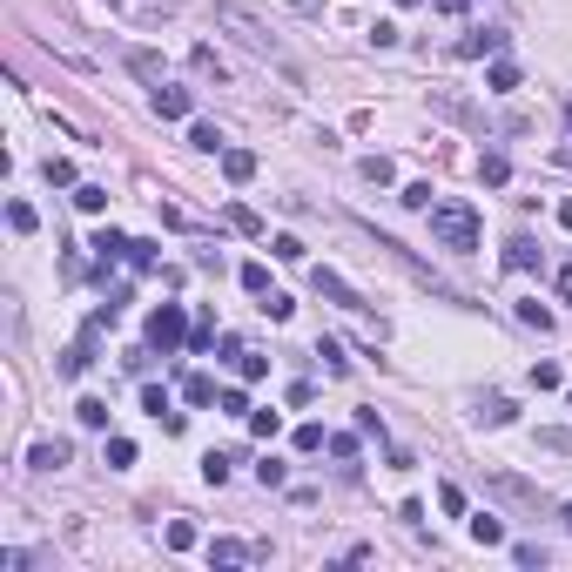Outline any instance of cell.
Listing matches in <instances>:
<instances>
[{"instance_id": "1", "label": "cell", "mask_w": 572, "mask_h": 572, "mask_svg": "<svg viewBox=\"0 0 572 572\" xmlns=\"http://www.w3.org/2000/svg\"><path fill=\"white\" fill-rule=\"evenodd\" d=\"M216 28L229 34V41L236 47H249V54L257 61H270V68H283V75H297V61H290V47L276 41V28L270 20H257L249 14V7H236V0H223V7H216Z\"/></svg>"}, {"instance_id": "2", "label": "cell", "mask_w": 572, "mask_h": 572, "mask_svg": "<svg viewBox=\"0 0 572 572\" xmlns=\"http://www.w3.org/2000/svg\"><path fill=\"white\" fill-rule=\"evenodd\" d=\"M424 216H431V242H445V249H478L485 223H478L471 202H431Z\"/></svg>"}, {"instance_id": "3", "label": "cell", "mask_w": 572, "mask_h": 572, "mask_svg": "<svg viewBox=\"0 0 572 572\" xmlns=\"http://www.w3.org/2000/svg\"><path fill=\"white\" fill-rule=\"evenodd\" d=\"M189 344V316H182V303H155L149 310V350H182Z\"/></svg>"}, {"instance_id": "4", "label": "cell", "mask_w": 572, "mask_h": 572, "mask_svg": "<svg viewBox=\"0 0 572 572\" xmlns=\"http://www.w3.org/2000/svg\"><path fill=\"white\" fill-rule=\"evenodd\" d=\"M310 290H316V297H323V303H337V310H371V303H364L357 290H350L344 276L331 270V263H316V270H310Z\"/></svg>"}, {"instance_id": "5", "label": "cell", "mask_w": 572, "mask_h": 572, "mask_svg": "<svg viewBox=\"0 0 572 572\" xmlns=\"http://www.w3.org/2000/svg\"><path fill=\"white\" fill-rule=\"evenodd\" d=\"M492 492L505 498V505H519V512H539L545 505V492L532 478H519V471H492Z\"/></svg>"}, {"instance_id": "6", "label": "cell", "mask_w": 572, "mask_h": 572, "mask_svg": "<svg viewBox=\"0 0 572 572\" xmlns=\"http://www.w3.org/2000/svg\"><path fill=\"white\" fill-rule=\"evenodd\" d=\"M498 47H505V34H498V28H471L452 54H458V61H485V54H498Z\"/></svg>"}, {"instance_id": "7", "label": "cell", "mask_w": 572, "mask_h": 572, "mask_svg": "<svg viewBox=\"0 0 572 572\" xmlns=\"http://www.w3.org/2000/svg\"><path fill=\"white\" fill-rule=\"evenodd\" d=\"M121 61H128V75H142V81H149V88H162V54H155V47H128V54H121Z\"/></svg>"}, {"instance_id": "8", "label": "cell", "mask_w": 572, "mask_h": 572, "mask_svg": "<svg viewBox=\"0 0 572 572\" xmlns=\"http://www.w3.org/2000/svg\"><path fill=\"white\" fill-rule=\"evenodd\" d=\"M68 458H75V452H68L61 437H41V445H34V452H28V471H61V465H68Z\"/></svg>"}, {"instance_id": "9", "label": "cell", "mask_w": 572, "mask_h": 572, "mask_svg": "<svg viewBox=\"0 0 572 572\" xmlns=\"http://www.w3.org/2000/svg\"><path fill=\"white\" fill-rule=\"evenodd\" d=\"M189 108H196V102H189V88H168V81L155 88V115H162V121H189Z\"/></svg>"}, {"instance_id": "10", "label": "cell", "mask_w": 572, "mask_h": 572, "mask_svg": "<svg viewBox=\"0 0 572 572\" xmlns=\"http://www.w3.org/2000/svg\"><path fill=\"white\" fill-rule=\"evenodd\" d=\"M223 176L236 182V189H242V182H257V155H249V149H223Z\"/></svg>"}, {"instance_id": "11", "label": "cell", "mask_w": 572, "mask_h": 572, "mask_svg": "<svg viewBox=\"0 0 572 572\" xmlns=\"http://www.w3.org/2000/svg\"><path fill=\"white\" fill-rule=\"evenodd\" d=\"M512 418H519L512 397H498V391H492V397H478V424H492V431H498V424H512Z\"/></svg>"}, {"instance_id": "12", "label": "cell", "mask_w": 572, "mask_h": 572, "mask_svg": "<svg viewBox=\"0 0 572 572\" xmlns=\"http://www.w3.org/2000/svg\"><path fill=\"white\" fill-rule=\"evenodd\" d=\"M209 566H223V572L249 566V545H242V539H216V545H209Z\"/></svg>"}, {"instance_id": "13", "label": "cell", "mask_w": 572, "mask_h": 572, "mask_svg": "<svg viewBox=\"0 0 572 572\" xmlns=\"http://www.w3.org/2000/svg\"><path fill=\"white\" fill-rule=\"evenodd\" d=\"M505 270H539V242L512 236V242H505Z\"/></svg>"}, {"instance_id": "14", "label": "cell", "mask_w": 572, "mask_h": 572, "mask_svg": "<svg viewBox=\"0 0 572 572\" xmlns=\"http://www.w3.org/2000/svg\"><path fill=\"white\" fill-rule=\"evenodd\" d=\"M485 88H492V94H512V88H519V61H505V54H498L492 68H485Z\"/></svg>"}, {"instance_id": "15", "label": "cell", "mask_w": 572, "mask_h": 572, "mask_svg": "<svg viewBox=\"0 0 572 572\" xmlns=\"http://www.w3.org/2000/svg\"><path fill=\"white\" fill-rule=\"evenodd\" d=\"M223 216H229V229H236V236H263V216L249 209V202H229Z\"/></svg>"}, {"instance_id": "16", "label": "cell", "mask_w": 572, "mask_h": 572, "mask_svg": "<svg viewBox=\"0 0 572 572\" xmlns=\"http://www.w3.org/2000/svg\"><path fill=\"white\" fill-rule=\"evenodd\" d=\"M94 257H102V270H108V263H128V236L102 229V236H94Z\"/></svg>"}, {"instance_id": "17", "label": "cell", "mask_w": 572, "mask_h": 572, "mask_svg": "<svg viewBox=\"0 0 572 572\" xmlns=\"http://www.w3.org/2000/svg\"><path fill=\"white\" fill-rule=\"evenodd\" d=\"M182 397H189V404H216V377L189 371V377H182Z\"/></svg>"}, {"instance_id": "18", "label": "cell", "mask_w": 572, "mask_h": 572, "mask_svg": "<svg viewBox=\"0 0 572 572\" xmlns=\"http://www.w3.org/2000/svg\"><path fill=\"white\" fill-rule=\"evenodd\" d=\"M357 176L371 182V189H384V182H391L397 168H391V155H364V162H357Z\"/></svg>"}, {"instance_id": "19", "label": "cell", "mask_w": 572, "mask_h": 572, "mask_svg": "<svg viewBox=\"0 0 572 572\" xmlns=\"http://www.w3.org/2000/svg\"><path fill=\"white\" fill-rule=\"evenodd\" d=\"M316 357H323V371H331V377L350 371V357H344V344H337V337H316Z\"/></svg>"}, {"instance_id": "20", "label": "cell", "mask_w": 572, "mask_h": 572, "mask_svg": "<svg viewBox=\"0 0 572 572\" xmlns=\"http://www.w3.org/2000/svg\"><path fill=\"white\" fill-rule=\"evenodd\" d=\"M478 176L492 182V189H505V182H512V162H505V155L492 149V155H478Z\"/></svg>"}, {"instance_id": "21", "label": "cell", "mask_w": 572, "mask_h": 572, "mask_svg": "<svg viewBox=\"0 0 572 572\" xmlns=\"http://www.w3.org/2000/svg\"><path fill=\"white\" fill-rule=\"evenodd\" d=\"M115 7H128L135 20H162V14H176V0H115Z\"/></svg>"}, {"instance_id": "22", "label": "cell", "mask_w": 572, "mask_h": 572, "mask_svg": "<svg viewBox=\"0 0 572 572\" xmlns=\"http://www.w3.org/2000/svg\"><path fill=\"white\" fill-rule=\"evenodd\" d=\"M47 182H54V189H81L75 182V162H68V155H47V168H41Z\"/></svg>"}, {"instance_id": "23", "label": "cell", "mask_w": 572, "mask_h": 572, "mask_svg": "<svg viewBox=\"0 0 572 572\" xmlns=\"http://www.w3.org/2000/svg\"><path fill=\"white\" fill-rule=\"evenodd\" d=\"M75 209L102 216V209H108V189H102V182H81V189H75Z\"/></svg>"}, {"instance_id": "24", "label": "cell", "mask_w": 572, "mask_h": 572, "mask_svg": "<svg viewBox=\"0 0 572 572\" xmlns=\"http://www.w3.org/2000/svg\"><path fill=\"white\" fill-rule=\"evenodd\" d=\"M34 223H41L34 202H7V229H14V236H34Z\"/></svg>"}, {"instance_id": "25", "label": "cell", "mask_w": 572, "mask_h": 572, "mask_svg": "<svg viewBox=\"0 0 572 572\" xmlns=\"http://www.w3.org/2000/svg\"><path fill=\"white\" fill-rule=\"evenodd\" d=\"M75 418L88 424V431H108V404H102V397H81V404H75Z\"/></svg>"}, {"instance_id": "26", "label": "cell", "mask_w": 572, "mask_h": 572, "mask_svg": "<svg viewBox=\"0 0 572 572\" xmlns=\"http://www.w3.org/2000/svg\"><path fill=\"white\" fill-rule=\"evenodd\" d=\"M135 465V437H108V471H128Z\"/></svg>"}, {"instance_id": "27", "label": "cell", "mask_w": 572, "mask_h": 572, "mask_svg": "<svg viewBox=\"0 0 572 572\" xmlns=\"http://www.w3.org/2000/svg\"><path fill=\"white\" fill-rule=\"evenodd\" d=\"M236 377H242V384H257V377H270V357H257V350H242V357H236Z\"/></svg>"}, {"instance_id": "28", "label": "cell", "mask_w": 572, "mask_h": 572, "mask_svg": "<svg viewBox=\"0 0 572 572\" xmlns=\"http://www.w3.org/2000/svg\"><path fill=\"white\" fill-rule=\"evenodd\" d=\"M189 149H202V155H223V135H216L209 121H196V128H189Z\"/></svg>"}, {"instance_id": "29", "label": "cell", "mask_w": 572, "mask_h": 572, "mask_svg": "<svg viewBox=\"0 0 572 572\" xmlns=\"http://www.w3.org/2000/svg\"><path fill=\"white\" fill-rule=\"evenodd\" d=\"M162 545H168V552H189V545H196V526H189V519H176V526L162 532Z\"/></svg>"}, {"instance_id": "30", "label": "cell", "mask_w": 572, "mask_h": 572, "mask_svg": "<svg viewBox=\"0 0 572 572\" xmlns=\"http://www.w3.org/2000/svg\"><path fill=\"white\" fill-rule=\"evenodd\" d=\"M471 539H478V545H505V526H498V519H471Z\"/></svg>"}, {"instance_id": "31", "label": "cell", "mask_w": 572, "mask_h": 572, "mask_svg": "<svg viewBox=\"0 0 572 572\" xmlns=\"http://www.w3.org/2000/svg\"><path fill=\"white\" fill-rule=\"evenodd\" d=\"M242 290H249V297H270V270H263V263H242Z\"/></svg>"}, {"instance_id": "32", "label": "cell", "mask_w": 572, "mask_h": 572, "mask_svg": "<svg viewBox=\"0 0 572 572\" xmlns=\"http://www.w3.org/2000/svg\"><path fill=\"white\" fill-rule=\"evenodd\" d=\"M142 411H149V418H168V391L162 384H142Z\"/></svg>"}, {"instance_id": "33", "label": "cell", "mask_w": 572, "mask_h": 572, "mask_svg": "<svg viewBox=\"0 0 572 572\" xmlns=\"http://www.w3.org/2000/svg\"><path fill=\"white\" fill-rule=\"evenodd\" d=\"M229 465H236L229 452H209V458H202V478H209V485H223V478H229Z\"/></svg>"}, {"instance_id": "34", "label": "cell", "mask_w": 572, "mask_h": 572, "mask_svg": "<svg viewBox=\"0 0 572 572\" xmlns=\"http://www.w3.org/2000/svg\"><path fill=\"white\" fill-rule=\"evenodd\" d=\"M270 257L276 263H303V242L297 236H270Z\"/></svg>"}, {"instance_id": "35", "label": "cell", "mask_w": 572, "mask_h": 572, "mask_svg": "<svg viewBox=\"0 0 572 572\" xmlns=\"http://www.w3.org/2000/svg\"><path fill=\"white\" fill-rule=\"evenodd\" d=\"M519 323H532V331H552V310H545V303H519Z\"/></svg>"}, {"instance_id": "36", "label": "cell", "mask_w": 572, "mask_h": 572, "mask_svg": "<svg viewBox=\"0 0 572 572\" xmlns=\"http://www.w3.org/2000/svg\"><path fill=\"white\" fill-rule=\"evenodd\" d=\"M331 437H323V424H297V452H323Z\"/></svg>"}, {"instance_id": "37", "label": "cell", "mask_w": 572, "mask_h": 572, "mask_svg": "<svg viewBox=\"0 0 572 572\" xmlns=\"http://www.w3.org/2000/svg\"><path fill=\"white\" fill-rule=\"evenodd\" d=\"M397 202H404V209H418V216H424V209H431V182H411V189H404V196H397Z\"/></svg>"}, {"instance_id": "38", "label": "cell", "mask_w": 572, "mask_h": 572, "mask_svg": "<svg viewBox=\"0 0 572 572\" xmlns=\"http://www.w3.org/2000/svg\"><path fill=\"white\" fill-rule=\"evenodd\" d=\"M431 102H437V115H452V121H478L465 102H458V94H431Z\"/></svg>"}, {"instance_id": "39", "label": "cell", "mask_w": 572, "mask_h": 572, "mask_svg": "<svg viewBox=\"0 0 572 572\" xmlns=\"http://www.w3.org/2000/svg\"><path fill=\"white\" fill-rule=\"evenodd\" d=\"M249 431H257V437H276V431H283V418H276V411H249Z\"/></svg>"}, {"instance_id": "40", "label": "cell", "mask_w": 572, "mask_h": 572, "mask_svg": "<svg viewBox=\"0 0 572 572\" xmlns=\"http://www.w3.org/2000/svg\"><path fill=\"white\" fill-rule=\"evenodd\" d=\"M437 505H445L452 519H465V492H458V485H437Z\"/></svg>"}, {"instance_id": "41", "label": "cell", "mask_w": 572, "mask_h": 572, "mask_svg": "<svg viewBox=\"0 0 572 572\" xmlns=\"http://www.w3.org/2000/svg\"><path fill=\"white\" fill-rule=\"evenodd\" d=\"M128 263H135V270H155L162 257H155V242H128Z\"/></svg>"}, {"instance_id": "42", "label": "cell", "mask_w": 572, "mask_h": 572, "mask_svg": "<svg viewBox=\"0 0 572 572\" xmlns=\"http://www.w3.org/2000/svg\"><path fill=\"white\" fill-rule=\"evenodd\" d=\"M263 310H270V323H290V310H297V303H290L283 290H270V303H263Z\"/></svg>"}, {"instance_id": "43", "label": "cell", "mask_w": 572, "mask_h": 572, "mask_svg": "<svg viewBox=\"0 0 572 572\" xmlns=\"http://www.w3.org/2000/svg\"><path fill=\"white\" fill-rule=\"evenodd\" d=\"M216 404H223L229 418H249V397H242V391H216Z\"/></svg>"}, {"instance_id": "44", "label": "cell", "mask_w": 572, "mask_h": 572, "mask_svg": "<svg viewBox=\"0 0 572 572\" xmlns=\"http://www.w3.org/2000/svg\"><path fill=\"white\" fill-rule=\"evenodd\" d=\"M512 559H519V566H545V545H532V539H519V545H512Z\"/></svg>"}, {"instance_id": "45", "label": "cell", "mask_w": 572, "mask_h": 572, "mask_svg": "<svg viewBox=\"0 0 572 572\" xmlns=\"http://www.w3.org/2000/svg\"><path fill=\"white\" fill-rule=\"evenodd\" d=\"M532 384H539V391H559V364H532Z\"/></svg>"}, {"instance_id": "46", "label": "cell", "mask_w": 572, "mask_h": 572, "mask_svg": "<svg viewBox=\"0 0 572 572\" xmlns=\"http://www.w3.org/2000/svg\"><path fill=\"white\" fill-rule=\"evenodd\" d=\"M189 61H196V75H216V81H223V68H216V47H196Z\"/></svg>"}, {"instance_id": "47", "label": "cell", "mask_w": 572, "mask_h": 572, "mask_svg": "<svg viewBox=\"0 0 572 572\" xmlns=\"http://www.w3.org/2000/svg\"><path fill=\"white\" fill-rule=\"evenodd\" d=\"M331 458H344V465H350V458H357V437L337 431V437H331Z\"/></svg>"}, {"instance_id": "48", "label": "cell", "mask_w": 572, "mask_h": 572, "mask_svg": "<svg viewBox=\"0 0 572 572\" xmlns=\"http://www.w3.org/2000/svg\"><path fill=\"white\" fill-rule=\"evenodd\" d=\"M257 478H263V492H276V485H283V465H276V458H263Z\"/></svg>"}, {"instance_id": "49", "label": "cell", "mask_w": 572, "mask_h": 572, "mask_svg": "<svg viewBox=\"0 0 572 572\" xmlns=\"http://www.w3.org/2000/svg\"><path fill=\"white\" fill-rule=\"evenodd\" d=\"M539 445L545 452H572V431H539Z\"/></svg>"}, {"instance_id": "50", "label": "cell", "mask_w": 572, "mask_h": 572, "mask_svg": "<svg viewBox=\"0 0 572 572\" xmlns=\"http://www.w3.org/2000/svg\"><path fill=\"white\" fill-rule=\"evenodd\" d=\"M431 7H437V14H465L471 0H431Z\"/></svg>"}, {"instance_id": "51", "label": "cell", "mask_w": 572, "mask_h": 572, "mask_svg": "<svg viewBox=\"0 0 572 572\" xmlns=\"http://www.w3.org/2000/svg\"><path fill=\"white\" fill-rule=\"evenodd\" d=\"M290 7H297V14H323V0H290Z\"/></svg>"}, {"instance_id": "52", "label": "cell", "mask_w": 572, "mask_h": 572, "mask_svg": "<svg viewBox=\"0 0 572 572\" xmlns=\"http://www.w3.org/2000/svg\"><path fill=\"white\" fill-rule=\"evenodd\" d=\"M552 216H559V229H572V202H559V209H552Z\"/></svg>"}, {"instance_id": "53", "label": "cell", "mask_w": 572, "mask_h": 572, "mask_svg": "<svg viewBox=\"0 0 572 572\" xmlns=\"http://www.w3.org/2000/svg\"><path fill=\"white\" fill-rule=\"evenodd\" d=\"M559 297H566V303H572V270H559Z\"/></svg>"}, {"instance_id": "54", "label": "cell", "mask_w": 572, "mask_h": 572, "mask_svg": "<svg viewBox=\"0 0 572 572\" xmlns=\"http://www.w3.org/2000/svg\"><path fill=\"white\" fill-rule=\"evenodd\" d=\"M559 526H566V532H572V505H566V512H559Z\"/></svg>"}, {"instance_id": "55", "label": "cell", "mask_w": 572, "mask_h": 572, "mask_svg": "<svg viewBox=\"0 0 572 572\" xmlns=\"http://www.w3.org/2000/svg\"><path fill=\"white\" fill-rule=\"evenodd\" d=\"M566 128H572V102H566Z\"/></svg>"}, {"instance_id": "56", "label": "cell", "mask_w": 572, "mask_h": 572, "mask_svg": "<svg viewBox=\"0 0 572 572\" xmlns=\"http://www.w3.org/2000/svg\"><path fill=\"white\" fill-rule=\"evenodd\" d=\"M397 7H418V0H397Z\"/></svg>"}]
</instances>
